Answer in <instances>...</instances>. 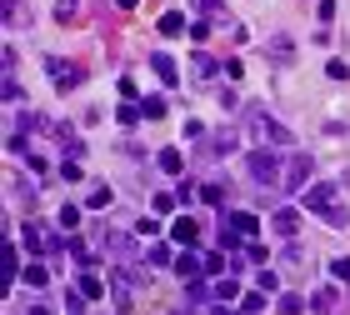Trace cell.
I'll use <instances>...</instances> for the list:
<instances>
[{
	"label": "cell",
	"instance_id": "cell-1",
	"mask_svg": "<svg viewBox=\"0 0 350 315\" xmlns=\"http://www.w3.org/2000/svg\"><path fill=\"white\" fill-rule=\"evenodd\" d=\"M306 210H315V215L325 220V225H336V230L350 225V210H345V200H340V185H336V180H315L310 191H306Z\"/></svg>",
	"mask_w": 350,
	"mask_h": 315
},
{
	"label": "cell",
	"instance_id": "cell-2",
	"mask_svg": "<svg viewBox=\"0 0 350 315\" xmlns=\"http://www.w3.org/2000/svg\"><path fill=\"white\" fill-rule=\"evenodd\" d=\"M245 131L256 135L265 150H275V146H291V131H285L280 120H270V110H245Z\"/></svg>",
	"mask_w": 350,
	"mask_h": 315
},
{
	"label": "cell",
	"instance_id": "cell-3",
	"mask_svg": "<svg viewBox=\"0 0 350 315\" xmlns=\"http://www.w3.org/2000/svg\"><path fill=\"white\" fill-rule=\"evenodd\" d=\"M250 176H256V185H280L285 180V170H280V161H275V150H250Z\"/></svg>",
	"mask_w": 350,
	"mask_h": 315
},
{
	"label": "cell",
	"instance_id": "cell-4",
	"mask_svg": "<svg viewBox=\"0 0 350 315\" xmlns=\"http://www.w3.org/2000/svg\"><path fill=\"white\" fill-rule=\"evenodd\" d=\"M256 230H260V220L250 210H230L226 215V245H235V235H241V241H256Z\"/></svg>",
	"mask_w": 350,
	"mask_h": 315
},
{
	"label": "cell",
	"instance_id": "cell-5",
	"mask_svg": "<svg viewBox=\"0 0 350 315\" xmlns=\"http://www.w3.org/2000/svg\"><path fill=\"white\" fill-rule=\"evenodd\" d=\"M45 70H51V81H55L60 90H75V85H81V66H70V60H60V55L45 60Z\"/></svg>",
	"mask_w": 350,
	"mask_h": 315
},
{
	"label": "cell",
	"instance_id": "cell-6",
	"mask_svg": "<svg viewBox=\"0 0 350 315\" xmlns=\"http://www.w3.org/2000/svg\"><path fill=\"white\" fill-rule=\"evenodd\" d=\"M285 191H310V155H295L291 165H285Z\"/></svg>",
	"mask_w": 350,
	"mask_h": 315
},
{
	"label": "cell",
	"instance_id": "cell-7",
	"mask_svg": "<svg viewBox=\"0 0 350 315\" xmlns=\"http://www.w3.org/2000/svg\"><path fill=\"white\" fill-rule=\"evenodd\" d=\"M170 241H175V245H196V241H200V220H196V215H180V220L170 225Z\"/></svg>",
	"mask_w": 350,
	"mask_h": 315
},
{
	"label": "cell",
	"instance_id": "cell-8",
	"mask_svg": "<svg viewBox=\"0 0 350 315\" xmlns=\"http://www.w3.org/2000/svg\"><path fill=\"white\" fill-rule=\"evenodd\" d=\"M200 271H205V256H196V250H180V256H175V275L196 280Z\"/></svg>",
	"mask_w": 350,
	"mask_h": 315
},
{
	"label": "cell",
	"instance_id": "cell-9",
	"mask_svg": "<svg viewBox=\"0 0 350 315\" xmlns=\"http://www.w3.org/2000/svg\"><path fill=\"white\" fill-rule=\"evenodd\" d=\"M275 235L295 241V235H300V210H291V206H285V210H275Z\"/></svg>",
	"mask_w": 350,
	"mask_h": 315
},
{
	"label": "cell",
	"instance_id": "cell-10",
	"mask_svg": "<svg viewBox=\"0 0 350 315\" xmlns=\"http://www.w3.org/2000/svg\"><path fill=\"white\" fill-rule=\"evenodd\" d=\"M150 66H155V75H161V85H175V81H180V75H175V60H170L165 51H155Z\"/></svg>",
	"mask_w": 350,
	"mask_h": 315
},
{
	"label": "cell",
	"instance_id": "cell-11",
	"mask_svg": "<svg viewBox=\"0 0 350 315\" xmlns=\"http://www.w3.org/2000/svg\"><path fill=\"white\" fill-rule=\"evenodd\" d=\"M75 290H81L85 301H100V295H105V286H100V275H90V271H81V280H75Z\"/></svg>",
	"mask_w": 350,
	"mask_h": 315
},
{
	"label": "cell",
	"instance_id": "cell-12",
	"mask_svg": "<svg viewBox=\"0 0 350 315\" xmlns=\"http://www.w3.org/2000/svg\"><path fill=\"white\" fill-rule=\"evenodd\" d=\"M21 235H25V245H30V250H36V256H40V250H55V241H51V235H45L40 225H25Z\"/></svg>",
	"mask_w": 350,
	"mask_h": 315
},
{
	"label": "cell",
	"instance_id": "cell-13",
	"mask_svg": "<svg viewBox=\"0 0 350 315\" xmlns=\"http://www.w3.org/2000/svg\"><path fill=\"white\" fill-rule=\"evenodd\" d=\"M21 280H25L30 290H40V286H51V271H45V265L36 260V265H25V271H21Z\"/></svg>",
	"mask_w": 350,
	"mask_h": 315
},
{
	"label": "cell",
	"instance_id": "cell-14",
	"mask_svg": "<svg viewBox=\"0 0 350 315\" xmlns=\"http://www.w3.org/2000/svg\"><path fill=\"white\" fill-rule=\"evenodd\" d=\"M161 36H185V15L180 10H165L161 15Z\"/></svg>",
	"mask_w": 350,
	"mask_h": 315
},
{
	"label": "cell",
	"instance_id": "cell-15",
	"mask_svg": "<svg viewBox=\"0 0 350 315\" xmlns=\"http://www.w3.org/2000/svg\"><path fill=\"white\" fill-rule=\"evenodd\" d=\"M75 15H81V0H55V20L60 25H75Z\"/></svg>",
	"mask_w": 350,
	"mask_h": 315
},
{
	"label": "cell",
	"instance_id": "cell-16",
	"mask_svg": "<svg viewBox=\"0 0 350 315\" xmlns=\"http://www.w3.org/2000/svg\"><path fill=\"white\" fill-rule=\"evenodd\" d=\"M110 295H116V305H120V310L131 305V275H116V280H110Z\"/></svg>",
	"mask_w": 350,
	"mask_h": 315
},
{
	"label": "cell",
	"instance_id": "cell-17",
	"mask_svg": "<svg viewBox=\"0 0 350 315\" xmlns=\"http://www.w3.org/2000/svg\"><path fill=\"white\" fill-rule=\"evenodd\" d=\"M155 165H161L165 176H180V165H185V161H180V150H161V155H155Z\"/></svg>",
	"mask_w": 350,
	"mask_h": 315
},
{
	"label": "cell",
	"instance_id": "cell-18",
	"mask_svg": "<svg viewBox=\"0 0 350 315\" xmlns=\"http://www.w3.org/2000/svg\"><path fill=\"white\" fill-rule=\"evenodd\" d=\"M146 260H150V271H161V265H175L170 245H150V250H146Z\"/></svg>",
	"mask_w": 350,
	"mask_h": 315
},
{
	"label": "cell",
	"instance_id": "cell-19",
	"mask_svg": "<svg viewBox=\"0 0 350 315\" xmlns=\"http://www.w3.org/2000/svg\"><path fill=\"white\" fill-rule=\"evenodd\" d=\"M260 305H265V290H245V295H241V310H245V315H256Z\"/></svg>",
	"mask_w": 350,
	"mask_h": 315
},
{
	"label": "cell",
	"instance_id": "cell-20",
	"mask_svg": "<svg viewBox=\"0 0 350 315\" xmlns=\"http://www.w3.org/2000/svg\"><path fill=\"white\" fill-rule=\"evenodd\" d=\"M140 115H150V120H161V115H165V100H161V96H150V100H140Z\"/></svg>",
	"mask_w": 350,
	"mask_h": 315
},
{
	"label": "cell",
	"instance_id": "cell-21",
	"mask_svg": "<svg viewBox=\"0 0 350 315\" xmlns=\"http://www.w3.org/2000/svg\"><path fill=\"white\" fill-rule=\"evenodd\" d=\"M5 25H25V10H21V0H5Z\"/></svg>",
	"mask_w": 350,
	"mask_h": 315
},
{
	"label": "cell",
	"instance_id": "cell-22",
	"mask_svg": "<svg viewBox=\"0 0 350 315\" xmlns=\"http://www.w3.org/2000/svg\"><path fill=\"white\" fill-rule=\"evenodd\" d=\"M285 315H300V310H306V301H300V295H280V301H275Z\"/></svg>",
	"mask_w": 350,
	"mask_h": 315
},
{
	"label": "cell",
	"instance_id": "cell-23",
	"mask_svg": "<svg viewBox=\"0 0 350 315\" xmlns=\"http://www.w3.org/2000/svg\"><path fill=\"white\" fill-rule=\"evenodd\" d=\"M235 295H241V286H235V280H220V286H215V301H235Z\"/></svg>",
	"mask_w": 350,
	"mask_h": 315
},
{
	"label": "cell",
	"instance_id": "cell-24",
	"mask_svg": "<svg viewBox=\"0 0 350 315\" xmlns=\"http://www.w3.org/2000/svg\"><path fill=\"white\" fill-rule=\"evenodd\" d=\"M315 310H321V315L336 310V290H315Z\"/></svg>",
	"mask_w": 350,
	"mask_h": 315
},
{
	"label": "cell",
	"instance_id": "cell-25",
	"mask_svg": "<svg viewBox=\"0 0 350 315\" xmlns=\"http://www.w3.org/2000/svg\"><path fill=\"white\" fill-rule=\"evenodd\" d=\"M256 286L270 295V290H280V280H275V271H260V275H256Z\"/></svg>",
	"mask_w": 350,
	"mask_h": 315
},
{
	"label": "cell",
	"instance_id": "cell-26",
	"mask_svg": "<svg viewBox=\"0 0 350 315\" xmlns=\"http://www.w3.org/2000/svg\"><path fill=\"white\" fill-rule=\"evenodd\" d=\"M330 275H336V280H350V256H340V260H330Z\"/></svg>",
	"mask_w": 350,
	"mask_h": 315
},
{
	"label": "cell",
	"instance_id": "cell-27",
	"mask_svg": "<svg viewBox=\"0 0 350 315\" xmlns=\"http://www.w3.org/2000/svg\"><path fill=\"white\" fill-rule=\"evenodd\" d=\"M205 271L220 275V271H226V256H220V250H211V256H205Z\"/></svg>",
	"mask_w": 350,
	"mask_h": 315
},
{
	"label": "cell",
	"instance_id": "cell-28",
	"mask_svg": "<svg viewBox=\"0 0 350 315\" xmlns=\"http://www.w3.org/2000/svg\"><path fill=\"white\" fill-rule=\"evenodd\" d=\"M270 55H280V60H291V40H285V36H275V40H270Z\"/></svg>",
	"mask_w": 350,
	"mask_h": 315
},
{
	"label": "cell",
	"instance_id": "cell-29",
	"mask_svg": "<svg viewBox=\"0 0 350 315\" xmlns=\"http://www.w3.org/2000/svg\"><path fill=\"white\" fill-rule=\"evenodd\" d=\"M325 70H330V81H350V66H345V60H330Z\"/></svg>",
	"mask_w": 350,
	"mask_h": 315
},
{
	"label": "cell",
	"instance_id": "cell-30",
	"mask_svg": "<svg viewBox=\"0 0 350 315\" xmlns=\"http://www.w3.org/2000/svg\"><path fill=\"white\" fill-rule=\"evenodd\" d=\"M60 225H66V230H75V225H81V210H75V206H66V210H60Z\"/></svg>",
	"mask_w": 350,
	"mask_h": 315
},
{
	"label": "cell",
	"instance_id": "cell-31",
	"mask_svg": "<svg viewBox=\"0 0 350 315\" xmlns=\"http://www.w3.org/2000/svg\"><path fill=\"white\" fill-rule=\"evenodd\" d=\"M196 75H200V81H205V75H215V60L211 55H196Z\"/></svg>",
	"mask_w": 350,
	"mask_h": 315
},
{
	"label": "cell",
	"instance_id": "cell-32",
	"mask_svg": "<svg viewBox=\"0 0 350 315\" xmlns=\"http://www.w3.org/2000/svg\"><path fill=\"white\" fill-rule=\"evenodd\" d=\"M100 206H110V191L100 185V191H90V210H100Z\"/></svg>",
	"mask_w": 350,
	"mask_h": 315
},
{
	"label": "cell",
	"instance_id": "cell-33",
	"mask_svg": "<svg viewBox=\"0 0 350 315\" xmlns=\"http://www.w3.org/2000/svg\"><path fill=\"white\" fill-rule=\"evenodd\" d=\"M175 210V195H155V215H170Z\"/></svg>",
	"mask_w": 350,
	"mask_h": 315
},
{
	"label": "cell",
	"instance_id": "cell-34",
	"mask_svg": "<svg viewBox=\"0 0 350 315\" xmlns=\"http://www.w3.org/2000/svg\"><path fill=\"white\" fill-rule=\"evenodd\" d=\"M245 260H265V245L260 241H245Z\"/></svg>",
	"mask_w": 350,
	"mask_h": 315
},
{
	"label": "cell",
	"instance_id": "cell-35",
	"mask_svg": "<svg viewBox=\"0 0 350 315\" xmlns=\"http://www.w3.org/2000/svg\"><path fill=\"white\" fill-rule=\"evenodd\" d=\"M200 10H205V15H215V10H220V0H200Z\"/></svg>",
	"mask_w": 350,
	"mask_h": 315
},
{
	"label": "cell",
	"instance_id": "cell-36",
	"mask_svg": "<svg viewBox=\"0 0 350 315\" xmlns=\"http://www.w3.org/2000/svg\"><path fill=\"white\" fill-rule=\"evenodd\" d=\"M211 315H245V310H230V305H215Z\"/></svg>",
	"mask_w": 350,
	"mask_h": 315
},
{
	"label": "cell",
	"instance_id": "cell-37",
	"mask_svg": "<svg viewBox=\"0 0 350 315\" xmlns=\"http://www.w3.org/2000/svg\"><path fill=\"white\" fill-rule=\"evenodd\" d=\"M116 5H120V10H135V0H116Z\"/></svg>",
	"mask_w": 350,
	"mask_h": 315
},
{
	"label": "cell",
	"instance_id": "cell-38",
	"mask_svg": "<svg viewBox=\"0 0 350 315\" xmlns=\"http://www.w3.org/2000/svg\"><path fill=\"white\" fill-rule=\"evenodd\" d=\"M25 315H51V310H45V305H36V310H25Z\"/></svg>",
	"mask_w": 350,
	"mask_h": 315
}]
</instances>
